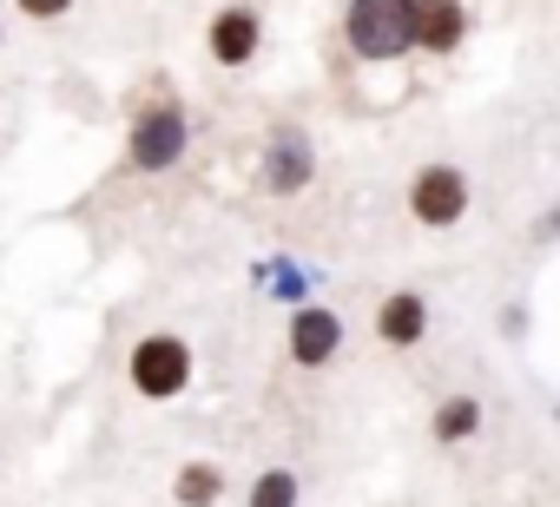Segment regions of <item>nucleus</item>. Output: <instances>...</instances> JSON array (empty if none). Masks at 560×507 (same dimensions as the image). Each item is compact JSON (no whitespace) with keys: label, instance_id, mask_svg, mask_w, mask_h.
<instances>
[{"label":"nucleus","instance_id":"nucleus-1","mask_svg":"<svg viewBox=\"0 0 560 507\" xmlns=\"http://www.w3.org/2000/svg\"><path fill=\"white\" fill-rule=\"evenodd\" d=\"M409 27H416V0H350L343 8V40L370 67H389V60L416 54Z\"/></svg>","mask_w":560,"mask_h":507},{"label":"nucleus","instance_id":"nucleus-2","mask_svg":"<svg viewBox=\"0 0 560 507\" xmlns=\"http://www.w3.org/2000/svg\"><path fill=\"white\" fill-rule=\"evenodd\" d=\"M191 376H198L191 343H185V337H172V330L139 337V343H132V356H126V382H132L145 402H178V396L191 389Z\"/></svg>","mask_w":560,"mask_h":507},{"label":"nucleus","instance_id":"nucleus-3","mask_svg":"<svg viewBox=\"0 0 560 507\" xmlns=\"http://www.w3.org/2000/svg\"><path fill=\"white\" fill-rule=\"evenodd\" d=\"M185 145H191V119L178 99H152L126 126V165L132 172H172L185 158Z\"/></svg>","mask_w":560,"mask_h":507},{"label":"nucleus","instance_id":"nucleus-4","mask_svg":"<svg viewBox=\"0 0 560 507\" xmlns=\"http://www.w3.org/2000/svg\"><path fill=\"white\" fill-rule=\"evenodd\" d=\"M468 204H475V191H468V172L462 165H422L409 178V217L422 231H455L468 217Z\"/></svg>","mask_w":560,"mask_h":507},{"label":"nucleus","instance_id":"nucleus-5","mask_svg":"<svg viewBox=\"0 0 560 507\" xmlns=\"http://www.w3.org/2000/svg\"><path fill=\"white\" fill-rule=\"evenodd\" d=\"M284 350H291L298 369L337 363V350H343V317L324 310V304H298V310H291V330H284Z\"/></svg>","mask_w":560,"mask_h":507},{"label":"nucleus","instance_id":"nucleus-6","mask_svg":"<svg viewBox=\"0 0 560 507\" xmlns=\"http://www.w3.org/2000/svg\"><path fill=\"white\" fill-rule=\"evenodd\" d=\"M205 47H211V60L231 67V73L250 67L257 47H264V21H257V8H218L211 27H205Z\"/></svg>","mask_w":560,"mask_h":507},{"label":"nucleus","instance_id":"nucleus-7","mask_svg":"<svg viewBox=\"0 0 560 507\" xmlns=\"http://www.w3.org/2000/svg\"><path fill=\"white\" fill-rule=\"evenodd\" d=\"M462 40H468V8L462 0H416V27H409L416 54H455Z\"/></svg>","mask_w":560,"mask_h":507},{"label":"nucleus","instance_id":"nucleus-8","mask_svg":"<svg viewBox=\"0 0 560 507\" xmlns=\"http://www.w3.org/2000/svg\"><path fill=\"white\" fill-rule=\"evenodd\" d=\"M311 172H317V158H311V139H304L298 126L270 132V145H264V185H270V191H304Z\"/></svg>","mask_w":560,"mask_h":507},{"label":"nucleus","instance_id":"nucleus-9","mask_svg":"<svg viewBox=\"0 0 560 507\" xmlns=\"http://www.w3.org/2000/svg\"><path fill=\"white\" fill-rule=\"evenodd\" d=\"M376 337H383L389 350H416V343L429 337V297H422V291H389V297L376 304Z\"/></svg>","mask_w":560,"mask_h":507},{"label":"nucleus","instance_id":"nucleus-10","mask_svg":"<svg viewBox=\"0 0 560 507\" xmlns=\"http://www.w3.org/2000/svg\"><path fill=\"white\" fill-rule=\"evenodd\" d=\"M429 435H435L442 448H462V441H475V435H481V402H475V396H448V402H435V415H429Z\"/></svg>","mask_w":560,"mask_h":507},{"label":"nucleus","instance_id":"nucleus-11","mask_svg":"<svg viewBox=\"0 0 560 507\" xmlns=\"http://www.w3.org/2000/svg\"><path fill=\"white\" fill-rule=\"evenodd\" d=\"M172 500L178 507H218L224 500V468L218 461H185L178 481H172Z\"/></svg>","mask_w":560,"mask_h":507},{"label":"nucleus","instance_id":"nucleus-12","mask_svg":"<svg viewBox=\"0 0 560 507\" xmlns=\"http://www.w3.org/2000/svg\"><path fill=\"white\" fill-rule=\"evenodd\" d=\"M244 507H298V474L291 468H264L244 494Z\"/></svg>","mask_w":560,"mask_h":507},{"label":"nucleus","instance_id":"nucleus-13","mask_svg":"<svg viewBox=\"0 0 560 507\" xmlns=\"http://www.w3.org/2000/svg\"><path fill=\"white\" fill-rule=\"evenodd\" d=\"M14 8H21L27 21H67V14H73V0H14Z\"/></svg>","mask_w":560,"mask_h":507},{"label":"nucleus","instance_id":"nucleus-14","mask_svg":"<svg viewBox=\"0 0 560 507\" xmlns=\"http://www.w3.org/2000/svg\"><path fill=\"white\" fill-rule=\"evenodd\" d=\"M0 47H8V27H0Z\"/></svg>","mask_w":560,"mask_h":507}]
</instances>
